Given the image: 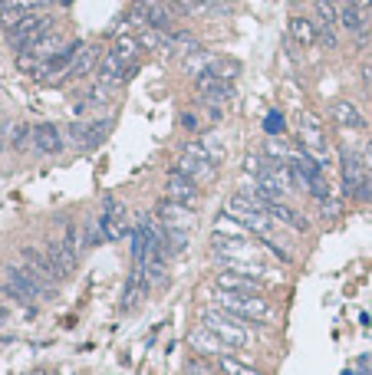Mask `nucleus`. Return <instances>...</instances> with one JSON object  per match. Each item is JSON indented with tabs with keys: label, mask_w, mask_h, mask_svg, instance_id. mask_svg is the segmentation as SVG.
<instances>
[{
	"label": "nucleus",
	"mask_w": 372,
	"mask_h": 375,
	"mask_svg": "<svg viewBox=\"0 0 372 375\" xmlns=\"http://www.w3.org/2000/svg\"><path fill=\"white\" fill-rule=\"evenodd\" d=\"M214 366L221 369V375H260L257 369L250 366V362H240V359L231 356V352H221V356H214Z\"/></svg>",
	"instance_id": "nucleus-26"
},
{
	"label": "nucleus",
	"mask_w": 372,
	"mask_h": 375,
	"mask_svg": "<svg viewBox=\"0 0 372 375\" xmlns=\"http://www.w3.org/2000/svg\"><path fill=\"white\" fill-rule=\"evenodd\" d=\"M363 162H366V168H369V172H372V145H369V148H366V155H363Z\"/></svg>",
	"instance_id": "nucleus-32"
},
{
	"label": "nucleus",
	"mask_w": 372,
	"mask_h": 375,
	"mask_svg": "<svg viewBox=\"0 0 372 375\" xmlns=\"http://www.w3.org/2000/svg\"><path fill=\"white\" fill-rule=\"evenodd\" d=\"M33 375H57V372H53V369H37Z\"/></svg>",
	"instance_id": "nucleus-33"
},
{
	"label": "nucleus",
	"mask_w": 372,
	"mask_h": 375,
	"mask_svg": "<svg viewBox=\"0 0 372 375\" xmlns=\"http://www.w3.org/2000/svg\"><path fill=\"white\" fill-rule=\"evenodd\" d=\"M320 211H323V218H336V214H339V198H326V201H320Z\"/></svg>",
	"instance_id": "nucleus-29"
},
{
	"label": "nucleus",
	"mask_w": 372,
	"mask_h": 375,
	"mask_svg": "<svg viewBox=\"0 0 372 375\" xmlns=\"http://www.w3.org/2000/svg\"><path fill=\"white\" fill-rule=\"evenodd\" d=\"M286 30H290V40H293V43H300V47H316V23L310 17H290Z\"/></svg>",
	"instance_id": "nucleus-22"
},
{
	"label": "nucleus",
	"mask_w": 372,
	"mask_h": 375,
	"mask_svg": "<svg viewBox=\"0 0 372 375\" xmlns=\"http://www.w3.org/2000/svg\"><path fill=\"white\" fill-rule=\"evenodd\" d=\"M165 198L168 201H175V204H185V208H198L201 204V184L194 181V178H188V174L175 165L172 172L165 174Z\"/></svg>",
	"instance_id": "nucleus-4"
},
{
	"label": "nucleus",
	"mask_w": 372,
	"mask_h": 375,
	"mask_svg": "<svg viewBox=\"0 0 372 375\" xmlns=\"http://www.w3.org/2000/svg\"><path fill=\"white\" fill-rule=\"evenodd\" d=\"M149 287H152V280L145 273V263H135L129 280H125V293H122V309H135L142 306V299L149 297Z\"/></svg>",
	"instance_id": "nucleus-9"
},
{
	"label": "nucleus",
	"mask_w": 372,
	"mask_h": 375,
	"mask_svg": "<svg viewBox=\"0 0 372 375\" xmlns=\"http://www.w3.org/2000/svg\"><path fill=\"white\" fill-rule=\"evenodd\" d=\"M155 218H158V224H165V227H185L188 231L191 224H194V214H191V208H185V204H175V201H158V208H155Z\"/></svg>",
	"instance_id": "nucleus-13"
},
{
	"label": "nucleus",
	"mask_w": 372,
	"mask_h": 375,
	"mask_svg": "<svg viewBox=\"0 0 372 375\" xmlns=\"http://www.w3.org/2000/svg\"><path fill=\"white\" fill-rule=\"evenodd\" d=\"M178 168H182L188 178H194L198 184L211 181V178H214V172H218L211 162H201V158H191V155H182V158H178Z\"/></svg>",
	"instance_id": "nucleus-23"
},
{
	"label": "nucleus",
	"mask_w": 372,
	"mask_h": 375,
	"mask_svg": "<svg viewBox=\"0 0 372 375\" xmlns=\"http://www.w3.org/2000/svg\"><path fill=\"white\" fill-rule=\"evenodd\" d=\"M339 174H343V198H356L359 188H363V178L369 174L363 155H356L353 148H346L343 158H339Z\"/></svg>",
	"instance_id": "nucleus-7"
},
{
	"label": "nucleus",
	"mask_w": 372,
	"mask_h": 375,
	"mask_svg": "<svg viewBox=\"0 0 372 375\" xmlns=\"http://www.w3.org/2000/svg\"><path fill=\"white\" fill-rule=\"evenodd\" d=\"M23 260H27V267L33 270V273H40L43 280H50V283H63L57 273V267H53V260L47 257V250H37V247H23Z\"/></svg>",
	"instance_id": "nucleus-17"
},
{
	"label": "nucleus",
	"mask_w": 372,
	"mask_h": 375,
	"mask_svg": "<svg viewBox=\"0 0 372 375\" xmlns=\"http://www.w3.org/2000/svg\"><path fill=\"white\" fill-rule=\"evenodd\" d=\"M359 201H366V204H372V172L363 178V188H359V194H356Z\"/></svg>",
	"instance_id": "nucleus-30"
},
{
	"label": "nucleus",
	"mask_w": 372,
	"mask_h": 375,
	"mask_svg": "<svg viewBox=\"0 0 372 375\" xmlns=\"http://www.w3.org/2000/svg\"><path fill=\"white\" fill-rule=\"evenodd\" d=\"M4 316H7V309H4V303H0V319H4Z\"/></svg>",
	"instance_id": "nucleus-34"
},
{
	"label": "nucleus",
	"mask_w": 372,
	"mask_h": 375,
	"mask_svg": "<svg viewBox=\"0 0 372 375\" xmlns=\"http://www.w3.org/2000/svg\"><path fill=\"white\" fill-rule=\"evenodd\" d=\"M333 119H336L339 125H343V129H356V132H359V129H366L363 112H359V109H356L353 102H346V99L333 102Z\"/></svg>",
	"instance_id": "nucleus-24"
},
{
	"label": "nucleus",
	"mask_w": 372,
	"mask_h": 375,
	"mask_svg": "<svg viewBox=\"0 0 372 375\" xmlns=\"http://www.w3.org/2000/svg\"><path fill=\"white\" fill-rule=\"evenodd\" d=\"M182 125H185V129H198V119H194V116H185Z\"/></svg>",
	"instance_id": "nucleus-31"
},
{
	"label": "nucleus",
	"mask_w": 372,
	"mask_h": 375,
	"mask_svg": "<svg viewBox=\"0 0 372 375\" xmlns=\"http://www.w3.org/2000/svg\"><path fill=\"white\" fill-rule=\"evenodd\" d=\"M50 27H53V17H47V13H27L17 27L10 30V43L17 49H27L30 43H37L43 33H50Z\"/></svg>",
	"instance_id": "nucleus-5"
},
{
	"label": "nucleus",
	"mask_w": 372,
	"mask_h": 375,
	"mask_svg": "<svg viewBox=\"0 0 372 375\" xmlns=\"http://www.w3.org/2000/svg\"><path fill=\"white\" fill-rule=\"evenodd\" d=\"M43 250H47V257L53 260V267H57L59 280L73 277V270H76V247H69V244L59 241V237H50Z\"/></svg>",
	"instance_id": "nucleus-10"
},
{
	"label": "nucleus",
	"mask_w": 372,
	"mask_h": 375,
	"mask_svg": "<svg viewBox=\"0 0 372 375\" xmlns=\"http://www.w3.org/2000/svg\"><path fill=\"white\" fill-rule=\"evenodd\" d=\"M105 132H109V119H95L93 125H86V138H83V152H89V148H95V145H103Z\"/></svg>",
	"instance_id": "nucleus-27"
},
{
	"label": "nucleus",
	"mask_w": 372,
	"mask_h": 375,
	"mask_svg": "<svg viewBox=\"0 0 372 375\" xmlns=\"http://www.w3.org/2000/svg\"><path fill=\"white\" fill-rule=\"evenodd\" d=\"M260 204H264V211H267L277 224H284V227H293V231H300V234L310 231V224L303 221V214L293 211V208H286L284 201H260Z\"/></svg>",
	"instance_id": "nucleus-16"
},
{
	"label": "nucleus",
	"mask_w": 372,
	"mask_h": 375,
	"mask_svg": "<svg viewBox=\"0 0 372 375\" xmlns=\"http://www.w3.org/2000/svg\"><path fill=\"white\" fill-rule=\"evenodd\" d=\"M188 343H191V349H198L201 356H221V352H228V346H224V343H221L218 336H214V333H211V329H204V326H198L194 329V333H191L188 336Z\"/></svg>",
	"instance_id": "nucleus-19"
},
{
	"label": "nucleus",
	"mask_w": 372,
	"mask_h": 375,
	"mask_svg": "<svg viewBox=\"0 0 372 375\" xmlns=\"http://www.w3.org/2000/svg\"><path fill=\"white\" fill-rule=\"evenodd\" d=\"M211 237H224V241H248V227L234 218V214H221L218 221L211 224Z\"/></svg>",
	"instance_id": "nucleus-18"
},
{
	"label": "nucleus",
	"mask_w": 372,
	"mask_h": 375,
	"mask_svg": "<svg viewBox=\"0 0 372 375\" xmlns=\"http://www.w3.org/2000/svg\"><path fill=\"white\" fill-rule=\"evenodd\" d=\"M129 73H132V69L125 66V63H122L119 56H115L112 49H109V53H105V56L99 59V83H103V86L115 89L119 83H125V76H129Z\"/></svg>",
	"instance_id": "nucleus-15"
},
{
	"label": "nucleus",
	"mask_w": 372,
	"mask_h": 375,
	"mask_svg": "<svg viewBox=\"0 0 372 375\" xmlns=\"http://www.w3.org/2000/svg\"><path fill=\"white\" fill-rule=\"evenodd\" d=\"M99 231L105 241H122L132 234V218L125 211L119 198H103V218H99Z\"/></svg>",
	"instance_id": "nucleus-3"
},
{
	"label": "nucleus",
	"mask_w": 372,
	"mask_h": 375,
	"mask_svg": "<svg viewBox=\"0 0 372 375\" xmlns=\"http://www.w3.org/2000/svg\"><path fill=\"white\" fill-rule=\"evenodd\" d=\"M300 145H303V152L313 155L320 165L326 162V135L313 119H303V122H300Z\"/></svg>",
	"instance_id": "nucleus-12"
},
{
	"label": "nucleus",
	"mask_w": 372,
	"mask_h": 375,
	"mask_svg": "<svg viewBox=\"0 0 372 375\" xmlns=\"http://www.w3.org/2000/svg\"><path fill=\"white\" fill-rule=\"evenodd\" d=\"M162 250L168 254V257L188 250V231H185V227H165L162 224Z\"/></svg>",
	"instance_id": "nucleus-25"
},
{
	"label": "nucleus",
	"mask_w": 372,
	"mask_h": 375,
	"mask_svg": "<svg viewBox=\"0 0 372 375\" xmlns=\"http://www.w3.org/2000/svg\"><path fill=\"white\" fill-rule=\"evenodd\" d=\"M112 53L122 59L129 69H135V59H139V53H142V43H139V37H132V33H119L115 43H112Z\"/></svg>",
	"instance_id": "nucleus-21"
},
{
	"label": "nucleus",
	"mask_w": 372,
	"mask_h": 375,
	"mask_svg": "<svg viewBox=\"0 0 372 375\" xmlns=\"http://www.w3.org/2000/svg\"><path fill=\"white\" fill-rule=\"evenodd\" d=\"M93 66H99V47H93V43H89V47L79 49V56L73 59V66H69L59 79H63V83H69V79H79V76H86Z\"/></svg>",
	"instance_id": "nucleus-20"
},
{
	"label": "nucleus",
	"mask_w": 372,
	"mask_h": 375,
	"mask_svg": "<svg viewBox=\"0 0 372 375\" xmlns=\"http://www.w3.org/2000/svg\"><path fill=\"white\" fill-rule=\"evenodd\" d=\"M30 142H33V129H30L27 122H17V125H13V148L23 152Z\"/></svg>",
	"instance_id": "nucleus-28"
},
{
	"label": "nucleus",
	"mask_w": 372,
	"mask_h": 375,
	"mask_svg": "<svg viewBox=\"0 0 372 375\" xmlns=\"http://www.w3.org/2000/svg\"><path fill=\"white\" fill-rule=\"evenodd\" d=\"M0 148H4V132H0Z\"/></svg>",
	"instance_id": "nucleus-35"
},
{
	"label": "nucleus",
	"mask_w": 372,
	"mask_h": 375,
	"mask_svg": "<svg viewBox=\"0 0 372 375\" xmlns=\"http://www.w3.org/2000/svg\"><path fill=\"white\" fill-rule=\"evenodd\" d=\"M198 96L204 106H228L231 99H234V86H231V79H221L214 73H201L198 76Z\"/></svg>",
	"instance_id": "nucleus-6"
},
{
	"label": "nucleus",
	"mask_w": 372,
	"mask_h": 375,
	"mask_svg": "<svg viewBox=\"0 0 372 375\" xmlns=\"http://www.w3.org/2000/svg\"><path fill=\"white\" fill-rule=\"evenodd\" d=\"M214 303L221 309L234 313L244 323H260V319L270 316V303L257 293H228V290H214Z\"/></svg>",
	"instance_id": "nucleus-2"
},
{
	"label": "nucleus",
	"mask_w": 372,
	"mask_h": 375,
	"mask_svg": "<svg viewBox=\"0 0 372 375\" xmlns=\"http://www.w3.org/2000/svg\"><path fill=\"white\" fill-rule=\"evenodd\" d=\"M135 13L158 33H172V17H168V7L162 0H135Z\"/></svg>",
	"instance_id": "nucleus-11"
},
{
	"label": "nucleus",
	"mask_w": 372,
	"mask_h": 375,
	"mask_svg": "<svg viewBox=\"0 0 372 375\" xmlns=\"http://www.w3.org/2000/svg\"><path fill=\"white\" fill-rule=\"evenodd\" d=\"M63 132H59V125L53 122H40L33 125V148L43 155H59L63 152Z\"/></svg>",
	"instance_id": "nucleus-14"
},
{
	"label": "nucleus",
	"mask_w": 372,
	"mask_h": 375,
	"mask_svg": "<svg viewBox=\"0 0 372 375\" xmlns=\"http://www.w3.org/2000/svg\"><path fill=\"white\" fill-rule=\"evenodd\" d=\"M201 326L211 329L214 336L231 349V352H238V349H248L250 346V333H248V323L238 319L234 313L228 309H204V316H201Z\"/></svg>",
	"instance_id": "nucleus-1"
},
{
	"label": "nucleus",
	"mask_w": 372,
	"mask_h": 375,
	"mask_svg": "<svg viewBox=\"0 0 372 375\" xmlns=\"http://www.w3.org/2000/svg\"><path fill=\"white\" fill-rule=\"evenodd\" d=\"M63 4H73V0H63Z\"/></svg>",
	"instance_id": "nucleus-36"
},
{
	"label": "nucleus",
	"mask_w": 372,
	"mask_h": 375,
	"mask_svg": "<svg viewBox=\"0 0 372 375\" xmlns=\"http://www.w3.org/2000/svg\"><path fill=\"white\" fill-rule=\"evenodd\" d=\"M214 290H228V293H260V290H264V280L224 267L214 273Z\"/></svg>",
	"instance_id": "nucleus-8"
}]
</instances>
